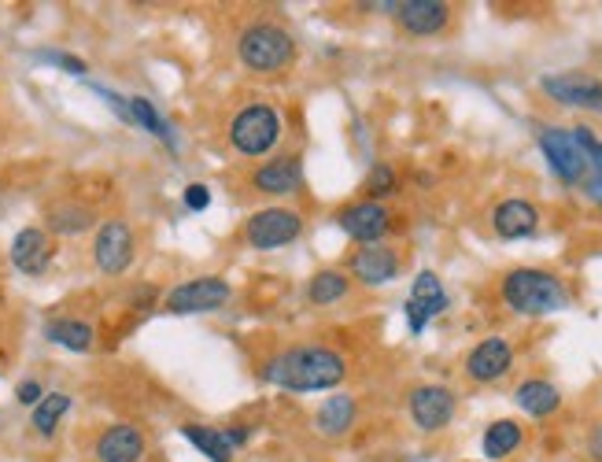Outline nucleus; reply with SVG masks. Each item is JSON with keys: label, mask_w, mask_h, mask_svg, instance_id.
<instances>
[{"label": "nucleus", "mask_w": 602, "mask_h": 462, "mask_svg": "<svg viewBox=\"0 0 602 462\" xmlns=\"http://www.w3.org/2000/svg\"><path fill=\"white\" fill-rule=\"evenodd\" d=\"M255 374L270 389L311 396V392L340 389L348 381V359L329 344H292V348L266 355L263 363L255 366Z\"/></svg>", "instance_id": "obj_1"}, {"label": "nucleus", "mask_w": 602, "mask_h": 462, "mask_svg": "<svg viewBox=\"0 0 602 462\" xmlns=\"http://www.w3.org/2000/svg\"><path fill=\"white\" fill-rule=\"evenodd\" d=\"M503 304L521 318H547L569 307L566 281L543 267H514L499 281Z\"/></svg>", "instance_id": "obj_2"}, {"label": "nucleus", "mask_w": 602, "mask_h": 462, "mask_svg": "<svg viewBox=\"0 0 602 462\" xmlns=\"http://www.w3.org/2000/svg\"><path fill=\"white\" fill-rule=\"evenodd\" d=\"M233 49H237V63L255 78H277L296 67V37L270 19H255L244 26Z\"/></svg>", "instance_id": "obj_3"}, {"label": "nucleus", "mask_w": 602, "mask_h": 462, "mask_svg": "<svg viewBox=\"0 0 602 462\" xmlns=\"http://www.w3.org/2000/svg\"><path fill=\"white\" fill-rule=\"evenodd\" d=\"M285 137V119L274 104L266 100H252L244 108L233 111V119L226 126V141L229 148L241 159H263L270 156Z\"/></svg>", "instance_id": "obj_4"}, {"label": "nucleus", "mask_w": 602, "mask_h": 462, "mask_svg": "<svg viewBox=\"0 0 602 462\" xmlns=\"http://www.w3.org/2000/svg\"><path fill=\"white\" fill-rule=\"evenodd\" d=\"M303 211L289 204H266L255 207L252 215L244 219L241 226V241L252 248V252H281L303 237Z\"/></svg>", "instance_id": "obj_5"}, {"label": "nucleus", "mask_w": 602, "mask_h": 462, "mask_svg": "<svg viewBox=\"0 0 602 462\" xmlns=\"http://www.w3.org/2000/svg\"><path fill=\"white\" fill-rule=\"evenodd\" d=\"M233 300V285L222 274H196V278L178 281L174 289L163 296V311L167 315H211Z\"/></svg>", "instance_id": "obj_6"}, {"label": "nucleus", "mask_w": 602, "mask_h": 462, "mask_svg": "<svg viewBox=\"0 0 602 462\" xmlns=\"http://www.w3.org/2000/svg\"><path fill=\"white\" fill-rule=\"evenodd\" d=\"M137 259V233L126 219H104L93 233V267L104 278H122Z\"/></svg>", "instance_id": "obj_7"}, {"label": "nucleus", "mask_w": 602, "mask_h": 462, "mask_svg": "<svg viewBox=\"0 0 602 462\" xmlns=\"http://www.w3.org/2000/svg\"><path fill=\"white\" fill-rule=\"evenodd\" d=\"M540 152H543V159H547V167L554 171V178H562L566 185L588 182L591 163H588V156L580 152L577 141H573V130H566V126H543Z\"/></svg>", "instance_id": "obj_8"}, {"label": "nucleus", "mask_w": 602, "mask_h": 462, "mask_svg": "<svg viewBox=\"0 0 602 462\" xmlns=\"http://www.w3.org/2000/svg\"><path fill=\"white\" fill-rule=\"evenodd\" d=\"M458 396L447 385H414L407 392V414L418 433H440L455 422Z\"/></svg>", "instance_id": "obj_9"}, {"label": "nucleus", "mask_w": 602, "mask_h": 462, "mask_svg": "<svg viewBox=\"0 0 602 462\" xmlns=\"http://www.w3.org/2000/svg\"><path fill=\"white\" fill-rule=\"evenodd\" d=\"M403 270V256H399L392 244L377 241V244H359L348 259V278L366 285V289H381V285H392Z\"/></svg>", "instance_id": "obj_10"}, {"label": "nucleus", "mask_w": 602, "mask_h": 462, "mask_svg": "<svg viewBox=\"0 0 602 462\" xmlns=\"http://www.w3.org/2000/svg\"><path fill=\"white\" fill-rule=\"evenodd\" d=\"M252 189L263 196H277V200H285V196H296L307 185V171H303V156L300 152H281V156L266 159L252 171Z\"/></svg>", "instance_id": "obj_11"}, {"label": "nucleus", "mask_w": 602, "mask_h": 462, "mask_svg": "<svg viewBox=\"0 0 602 462\" xmlns=\"http://www.w3.org/2000/svg\"><path fill=\"white\" fill-rule=\"evenodd\" d=\"M540 89L554 104L580 111H602V82L595 74L584 71H562V74H543Z\"/></svg>", "instance_id": "obj_12"}, {"label": "nucleus", "mask_w": 602, "mask_h": 462, "mask_svg": "<svg viewBox=\"0 0 602 462\" xmlns=\"http://www.w3.org/2000/svg\"><path fill=\"white\" fill-rule=\"evenodd\" d=\"M8 259H12V267L19 270V274L41 278V274L52 267V259H56V237H52L45 226H23V230L12 237Z\"/></svg>", "instance_id": "obj_13"}, {"label": "nucleus", "mask_w": 602, "mask_h": 462, "mask_svg": "<svg viewBox=\"0 0 602 462\" xmlns=\"http://www.w3.org/2000/svg\"><path fill=\"white\" fill-rule=\"evenodd\" d=\"M337 226L355 244H377L392 230V211L385 204H374V200H355V204H344L337 211Z\"/></svg>", "instance_id": "obj_14"}, {"label": "nucleus", "mask_w": 602, "mask_h": 462, "mask_svg": "<svg viewBox=\"0 0 602 462\" xmlns=\"http://www.w3.org/2000/svg\"><path fill=\"white\" fill-rule=\"evenodd\" d=\"M447 304H451V296H447L444 281L436 278L433 270H418V278H414V285H410V296H407V326H410V333H414V337H418V333H425V326H429L433 318L444 315Z\"/></svg>", "instance_id": "obj_15"}, {"label": "nucleus", "mask_w": 602, "mask_h": 462, "mask_svg": "<svg viewBox=\"0 0 602 462\" xmlns=\"http://www.w3.org/2000/svg\"><path fill=\"white\" fill-rule=\"evenodd\" d=\"M514 366V344L506 337H484L481 344H473L470 355L462 359V370L470 377L473 385H495L503 381Z\"/></svg>", "instance_id": "obj_16"}, {"label": "nucleus", "mask_w": 602, "mask_h": 462, "mask_svg": "<svg viewBox=\"0 0 602 462\" xmlns=\"http://www.w3.org/2000/svg\"><path fill=\"white\" fill-rule=\"evenodd\" d=\"M148 437L137 422H111L93 444V459L97 462H145Z\"/></svg>", "instance_id": "obj_17"}, {"label": "nucleus", "mask_w": 602, "mask_h": 462, "mask_svg": "<svg viewBox=\"0 0 602 462\" xmlns=\"http://www.w3.org/2000/svg\"><path fill=\"white\" fill-rule=\"evenodd\" d=\"M396 23L410 37H436L451 23V4H444V0H399Z\"/></svg>", "instance_id": "obj_18"}, {"label": "nucleus", "mask_w": 602, "mask_h": 462, "mask_svg": "<svg viewBox=\"0 0 602 462\" xmlns=\"http://www.w3.org/2000/svg\"><path fill=\"white\" fill-rule=\"evenodd\" d=\"M492 230L495 237L503 241H521V237H532L540 230V207L521 200V196H510V200H499L492 207Z\"/></svg>", "instance_id": "obj_19"}, {"label": "nucleus", "mask_w": 602, "mask_h": 462, "mask_svg": "<svg viewBox=\"0 0 602 462\" xmlns=\"http://www.w3.org/2000/svg\"><path fill=\"white\" fill-rule=\"evenodd\" d=\"M359 422V400L348 396V392H337V396H326L314 411V433L326 440L348 437L351 429Z\"/></svg>", "instance_id": "obj_20"}, {"label": "nucleus", "mask_w": 602, "mask_h": 462, "mask_svg": "<svg viewBox=\"0 0 602 462\" xmlns=\"http://www.w3.org/2000/svg\"><path fill=\"white\" fill-rule=\"evenodd\" d=\"M97 226V207L82 204V200H56L45 207V230L52 237H78V233H89Z\"/></svg>", "instance_id": "obj_21"}, {"label": "nucleus", "mask_w": 602, "mask_h": 462, "mask_svg": "<svg viewBox=\"0 0 602 462\" xmlns=\"http://www.w3.org/2000/svg\"><path fill=\"white\" fill-rule=\"evenodd\" d=\"M178 433L189 440V444H193V448L200 451L207 462H233V459H237V448L229 444L226 429L204 426V422H181Z\"/></svg>", "instance_id": "obj_22"}, {"label": "nucleus", "mask_w": 602, "mask_h": 462, "mask_svg": "<svg viewBox=\"0 0 602 462\" xmlns=\"http://www.w3.org/2000/svg\"><path fill=\"white\" fill-rule=\"evenodd\" d=\"M514 403L529 418H551L562 407V392L554 389L551 381H543V377H525L518 389H514Z\"/></svg>", "instance_id": "obj_23"}, {"label": "nucleus", "mask_w": 602, "mask_h": 462, "mask_svg": "<svg viewBox=\"0 0 602 462\" xmlns=\"http://www.w3.org/2000/svg\"><path fill=\"white\" fill-rule=\"evenodd\" d=\"M348 292H351V278H348V270H340V267H322L307 278V304L311 307H333L340 304V300H348Z\"/></svg>", "instance_id": "obj_24"}, {"label": "nucleus", "mask_w": 602, "mask_h": 462, "mask_svg": "<svg viewBox=\"0 0 602 462\" xmlns=\"http://www.w3.org/2000/svg\"><path fill=\"white\" fill-rule=\"evenodd\" d=\"M45 337L52 344H60L67 352H93V344H97V329L93 322H85V318H52L45 322Z\"/></svg>", "instance_id": "obj_25"}, {"label": "nucleus", "mask_w": 602, "mask_h": 462, "mask_svg": "<svg viewBox=\"0 0 602 462\" xmlns=\"http://www.w3.org/2000/svg\"><path fill=\"white\" fill-rule=\"evenodd\" d=\"M71 407H74V400L67 392H60V389L45 392V400L30 411V429H34V437H41V440L56 437V429L63 426V418L71 414Z\"/></svg>", "instance_id": "obj_26"}, {"label": "nucleus", "mask_w": 602, "mask_h": 462, "mask_svg": "<svg viewBox=\"0 0 602 462\" xmlns=\"http://www.w3.org/2000/svg\"><path fill=\"white\" fill-rule=\"evenodd\" d=\"M126 100H130V122L137 126V130L152 134L156 141H163L167 148H178V137H174V130H170V122L159 115L152 100H148V97H126Z\"/></svg>", "instance_id": "obj_27"}, {"label": "nucleus", "mask_w": 602, "mask_h": 462, "mask_svg": "<svg viewBox=\"0 0 602 462\" xmlns=\"http://www.w3.org/2000/svg\"><path fill=\"white\" fill-rule=\"evenodd\" d=\"M521 440H525V429L514 418H499V422H492V426L484 429L481 448L488 459H506V455H514L521 448Z\"/></svg>", "instance_id": "obj_28"}, {"label": "nucleus", "mask_w": 602, "mask_h": 462, "mask_svg": "<svg viewBox=\"0 0 602 462\" xmlns=\"http://www.w3.org/2000/svg\"><path fill=\"white\" fill-rule=\"evenodd\" d=\"M399 189V174L392 163H374L370 171H366V178H362V200H374V204H381L385 196H392Z\"/></svg>", "instance_id": "obj_29"}, {"label": "nucleus", "mask_w": 602, "mask_h": 462, "mask_svg": "<svg viewBox=\"0 0 602 462\" xmlns=\"http://www.w3.org/2000/svg\"><path fill=\"white\" fill-rule=\"evenodd\" d=\"M37 63H49V67H56V71L63 74H74V78H82L85 71H89V63L82 60V56H71V52H60V49H41L34 52Z\"/></svg>", "instance_id": "obj_30"}, {"label": "nucleus", "mask_w": 602, "mask_h": 462, "mask_svg": "<svg viewBox=\"0 0 602 462\" xmlns=\"http://www.w3.org/2000/svg\"><path fill=\"white\" fill-rule=\"evenodd\" d=\"M573 141H577L580 152L588 156V163L595 167V174H602V141L591 134V126H573Z\"/></svg>", "instance_id": "obj_31"}, {"label": "nucleus", "mask_w": 602, "mask_h": 462, "mask_svg": "<svg viewBox=\"0 0 602 462\" xmlns=\"http://www.w3.org/2000/svg\"><path fill=\"white\" fill-rule=\"evenodd\" d=\"M181 204H185V211H207L211 207V189L204 182H189L185 193H181Z\"/></svg>", "instance_id": "obj_32"}, {"label": "nucleus", "mask_w": 602, "mask_h": 462, "mask_svg": "<svg viewBox=\"0 0 602 462\" xmlns=\"http://www.w3.org/2000/svg\"><path fill=\"white\" fill-rule=\"evenodd\" d=\"M41 400H45V385H41L37 377H26V381H19V385H15V403H23V407H30V411H34Z\"/></svg>", "instance_id": "obj_33"}, {"label": "nucleus", "mask_w": 602, "mask_h": 462, "mask_svg": "<svg viewBox=\"0 0 602 462\" xmlns=\"http://www.w3.org/2000/svg\"><path fill=\"white\" fill-rule=\"evenodd\" d=\"M93 93H97V97H104V104H108V108L115 111V115H119L126 126H133V122H130V100L122 97V93H115V89H108V86H93Z\"/></svg>", "instance_id": "obj_34"}, {"label": "nucleus", "mask_w": 602, "mask_h": 462, "mask_svg": "<svg viewBox=\"0 0 602 462\" xmlns=\"http://www.w3.org/2000/svg\"><path fill=\"white\" fill-rule=\"evenodd\" d=\"M226 437H229V444L233 448L241 451L248 440H252V426H241V422H233V426H226Z\"/></svg>", "instance_id": "obj_35"}, {"label": "nucleus", "mask_w": 602, "mask_h": 462, "mask_svg": "<svg viewBox=\"0 0 602 462\" xmlns=\"http://www.w3.org/2000/svg\"><path fill=\"white\" fill-rule=\"evenodd\" d=\"M584 196H588L591 204L602 207V174H588V182H584Z\"/></svg>", "instance_id": "obj_36"}]
</instances>
